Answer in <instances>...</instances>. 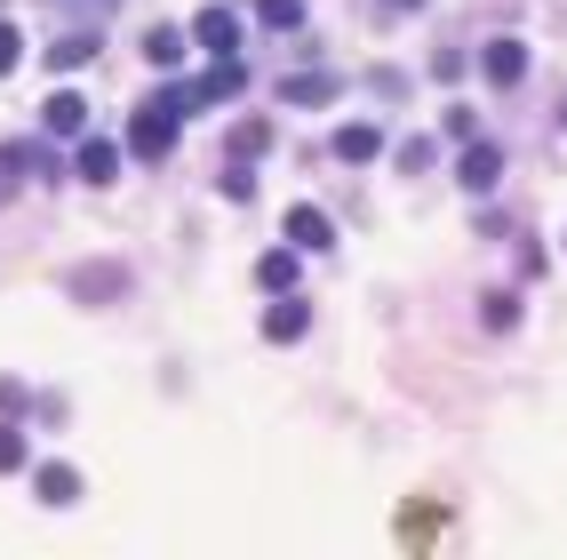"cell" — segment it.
Instances as JSON below:
<instances>
[{
  "label": "cell",
  "instance_id": "484cf974",
  "mask_svg": "<svg viewBox=\"0 0 567 560\" xmlns=\"http://www.w3.org/2000/svg\"><path fill=\"white\" fill-rule=\"evenodd\" d=\"M88 9H96V16H105V9H113V0H88Z\"/></svg>",
  "mask_w": 567,
  "mask_h": 560
},
{
  "label": "cell",
  "instance_id": "277c9868",
  "mask_svg": "<svg viewBox=\"0 0 567 560\" xmlns=\"http://www.w3.org/2000/svg\"><path fill=\"white\" fill-rule=\"evenodd\" d=\"M480 72H487L496 89H520V72H528V48H520V40H487V48H480Z\"/></svg>",
  "mask_w": 567,
  "mask_h": 560
},
{
  "label": "cell",
  "instance_id": "ba28073f",
  "mask_svg": "<svg viewBox=\"0 0 567 560\" xmlns=\"http://www.w3.org/2000/svg\"><path fill=\"white\" fill-rule=\"evenodd\" d=\"M304 328H312V313H304V304H296V296H280V304H272V313H264V337H272V345H296V337H304Z\"/></svg>",
  "mask_w": 567,
  "mask_h": 560
},
{
  "label": "cell",
  "instance_id": "6da1fadb",
  "mask_svg": "<svg viewBox=\"0 0 567 560\" xmlns=\"http://www.w3.org/2000/svg\"><path fill=\"white\" fill-rule=\"evenodd\" d=\"M128 152H144V161H168V152H176V113L161 105V96L128 120Z\"/></svg>",
  "mask_w": 567,
  "mask_h": 560
},
{
  "label": "cell",
  "instance_id": "4fadbf2b",
  "mask_svg": "<svg viewBox=\"0 0 567 560\" xmlns=\"http://www.w3.org/2000/svg\"><path fill=\"white\" fill-rule=\"evenodd\" d=\"M81 497V472L72 465H40V504H72Z\"/></svg>",
  "mask_w": 567,
  "mask_h": 560
},
{
  "label": "cell",
  "instance_id": "d6986e66",
  "mask_svg": "<svg viewBox=\"0 0 567 560\" xmlns=\"http://www.w3.org/2000/svg\"><path fill=\"white\" fill-rule=\"evenodd\" d=\"M0 472H24V432L0 424Z\"/></svg>",
  "mask_w": 567,
  "mask_h": 560
},
{
  "label": "cell",
  "instance_id": "cb8c5ba5",
  "mask_svg": "<svg viewBox=\"0 0 567 560\" xmlns=\"http://www.w3.org/2000/svg\"><path fill=\"white\" fill-rule=\"evenodd\" d=\"M16 57H24V40H16V33H9V24H0V72H9V65H16Z\"/></svg>",
  "mask_w": 567,
  "mask_h": 560
},
{
  "label": "cell",
  "instance_id": "7402d4cb",
  "mask_svg": "<svg viewBox=\"0 0 567 560\" xmlns=\"http://www.w3.org/2000/svg\"><path fill=\"white\" fill-rule=\"evenodd\" d=\"M400 168H432V137H407L400 144Z\"/></svg>",
  "mask_w": 567,
  "mask_h": 560
},
{
  "label": "cell",
  "instance_id": "5bb4252c",
  "mask_svg": "<svg viewBox=\"0 0 567 560\" xmlns=\"http://www.w3.org/2000/svg\"><path fill=\"white\" fill-rule=\"evenodd\" d=\"M336 152H344V161H376V152H383V137H376V120H352V129L336 137Z\"/></svg>",
  "mask_w": 567,
  "mask_h": 560
},
{
  "label": "cell",
  "instance_id": "603a6c76",
  "mask_svg": "<svg viewBox=\"0 0 567 560\" xmlns=\"http://www.w3.org/2000/svg\"><path fill=\"white\" fill-rule=\"evenodd\" d=\"M224 200H256V176L248 168H224Z\"/></svg>",
  "mask_w": 567,
  "mask_h": 560
},
{
  "label": "cell",
  "instance_id": "30bf717a",
  "mask_svg": "<svg viewBox=\"0 0 567 560\" xmlns=\"http://www.w3.org/2000/svg\"><path fill=\"white\" fill-rule=\"evenodd\" d=\"M113 168H120V152L96 144V137L81 144V161H72V176H81V185H113Z\"/></svg>",
  "mask_w": 567,
  "mask_h": 560
},
{
  "label": "cell",
  "instance_id": "3957f363",
  "mask_svg": "<svg viewBox=\"0 0 567 560\" xmlns=\"http://www.w3.org/2000/svg\"><path fill=\"white\" fill-rule=\"evenodd\" d=\"M463 192H496V176H504V152L496 144H480V137H463Z\"/></svg>",
  "mask_w": 567,
  "mask_h": 560
},
{
  "label": "cell",
  "instance_id": "d4e9b609",
  "mask_svg": "<svg viewBox=\"0 0 567 560\" xmlns=\"http://www.w3.org/2000/svg\"><path fill=\"white\" fill-rule=\"evenodd\" d=\"M383 9H424V0H383Z\"/></svg>",
  "mask_w": 567,
  "mask_h": 560
},
{
  "label": "cell",
  "instance_id": "44dd1931",
  "mask_svg": "<svg viewBox=\"0 0 567 560\" xmlns=\"http://www.w3.org/2000/svg\"><path fill=\"white\" fill-rule=\"evenodd\" d=\"M264 24H272V33H288V24H304V0H264Z\"/></svg>",
  "mask_w": 567,
  "mask_h": 560
},
{
  "label": "cell",
  "instance_id": "8fae6325",
  "mask_svg": "<svg viewBox=\"0 0 567 560\" xmlns=\"http://www.w3.org/2000/svg\"><path fill=\"white\" fill-rule=\"evenodd\" d=\"M288 241L296 248H328V241H336V224H328L320 209H288Z\"/></svg>",
  "mask_w": 567,
  "mask_h": 560
},
{
  "label": "cell",
  "instance_id": "ac0fdd59",
  "mask_svg": "<svg viewBox=\"0 0 567 560\" xmlns=\"http://www.w3.org/2000/svg\"><path fill=\"white\" fill-rule=\"evenodd\" d=\"M256 280H264V289H296V257H280V248H272V257L256 265Z\"/></svg>",
  "mask_w": 567,
  "mask_h": 560
},
{
  "label": "cell",
  "instance_id": "5b68a950",
  "mask_svg": "<svg viewBox=\"0 0 567 560\" xmlns=\"http://www.w3.org/2000/svg\"><path fill=\"white\" fill-rule=\"evenodd\" d=\"M185 96H192V113H200V105H216V96H240V57H216Z\"/></svg>",
  "mask_w": 567,
  "mask_h": 560
},
{
  "label": "cell",
  "instance_id": "4316f807",
  "mask_svg": "<svg viewBox=\"0 0 567 560\" xmlns=\"http://www.w3.org/2000/svg\"><path fill=\"white\" fill-rule=\"evenodd\" d=\"M0 200H9V176H0Z\"/></svg>",
  "mask_w": 567,
  "mask_h": 560
},
{
  "label": "cell",
  "instance_id": "ffe728a7",
  "mask_svg": "<svg viewBox=\"0 0 567 560\" xmlns=\"http://www.w3.org/2000/svg\"><path fill=\"white\" fill-rule=\"evenodd\" d=\"M511 320H520V296L496 289V296H487V328H511Z\"/></svg>",
  "mask_w": 567,
  "mask_h": 560
},
{
  "label": "cell",
  "instance_id": "7a4b0ae2",
  "mask_svg": "<svg viewBox=\"0 0 567 560\" xmlns=\"http://www.w3.org/2000/svg\"><path fill=\"white\" fill-rule=\"evenodd\" d=\"M64 289L81 296V304H113V296H128V265H81Z\"/></svg>",
  "mask_w": 567,
  "mask_h": 560
},
{
  "label": "cell",
  "instance_id": "2e32d148",
  "mask_svg": "<svg viewBox=\"0 0 567 560\" xmlns=\"http://www.w3.org/2000/svg\"><path fill=\"white\" fill-rule=\"evenodd\" d=\"M88 57H96V40H88V33H64L57 48H48V65H57V72H81Z\"/></svg>",
  "mask_w": 567,
  "mask_h": 560
},
{
  "label": "cell",
  "instance_id": "9c48e42d",
  "mask_svg": "<svg viewBox=\"0 0 567 560\" xmlns=\"http://www.w3.org/2000/svg\"><path fill=\"white\" fill-rule=\"evenodd\" d=\"M336 96V72H296V81H280V105H328Z\"/></svg>",
  "mask_w": 567,
  "mask_h": 560
},
{
  "label": "cell",
  "instance_id": "e0dca14e",
  "mask_svg": "<svg viewBox=\"0 0 567 560\" xmlns=\"http://www.w3.org/2000/svg\"><path fill=\"white\" fill-rule=\"evenodd\" d=\"M264 144H272V120H240V129H232V152H240V161L264 152Z\"/></svg>",
  "mask_w": 567,
  "mask_h": 560
},
{
  "label": "cell",
  "instance_id": "9a60e30c",
  "mask_svg": "<svg viewBox=\"0 0 567 560\" xmlns=\"http://www.w3.org/2000/svg\"><path fill=\"white\" fill-rule=\"evenodd\" d=\"M0 168H24V176H48V144H0Z\"/></svg>",
  "mask_w": 567,
  "mask_h": 560
},
{
  "label": "cell",
  "instance_id": "8992f818",
  "mask_svg": "<svg viewBox=\"0 0 567 560\" xmlns=\"http://www.w3.org/2000/svg\"><path fill=\"white\" fill-rule=\"evenodd\" d=\"M192 40H200V48H216V57H232V48H240V16H232V9H200Z\"/></svg>",
  "mask_w": 567,
  "mask_h": 560
},
{
  "label": "cell",
  "instance_id": "7c38bea8",
  "mask_svg": "<svg viewBox=\"0 0 567 560\" xmlns=\"http://www.w3.org/2000/svg\"><path fill=\"white\" fill-rule=\"evenodd\" d=\"M144 57L161 65V72H168V65H185V33H176V24H152V33H144Z\"/></svg>",
  "mask_w": 567,
  "mask_h": 560
},
{
  "label": "cell",
  "instance_id": "52a82bcc",
  "mask_svg": "<svg viewBox=\"0 0 567 560\" xmlns=\"http://www.w3.org/2000/svg\"><path fill=\"white\" fill-rule=\"evenodd\" d=\"M40 120H48V137H81V129H88V105H81L72 89H57V96L40 105Z\"/></svg>",
  "mask_w": 567,
  "mask_h": 560
}]
</instances>
